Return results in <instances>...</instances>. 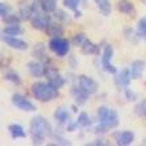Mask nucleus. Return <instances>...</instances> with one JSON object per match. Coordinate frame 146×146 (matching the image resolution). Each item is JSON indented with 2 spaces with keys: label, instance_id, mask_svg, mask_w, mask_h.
<instances>
[{
  "label": "nucleus",
  "instance_id": "obj_1",
  "mask_svg": "<svg viewBox=\"0 0 146 146\" xmlns=\"http://www.w3.org/2000/svg\"><path fill=\"white\" fill-rule=\"evenodd\" d=\"M119 125V115L115 109L108 107H99L98 109V125L95 126V133H104L108 129H113Z\"/></svg>",
  "mask_w": 146,
  "mask_h": 146
},
{
  "label": "nucleus",
  "instance_id": "obj_2",
  "mask_svg": "<svg viewBox=\"0 0 146 146\" xmlns=\"http://www.w3.org/2000/svg\"><path fill=\"white\" fill-rule=\"evenodd\" d=\"M31 137L34 145H41L45 138L51 136V126L48 120L42 116H36L31 121Z\"/></svg>",
  "mask_w": 146,
  "mask_h": 146
},
{
  "label": "nucleus",
  "instance_id": "obj_3",
  "mask_svg": "<svg viewBox=\"0 0 146 146\" xmlns=\"http://www.w3.org/2000/svg\"><path fill=\"white\" fill-rule=\"evenodd\" d=\"M55 86H53L50 82H37V83H34L32 86V94L33 96L37 100L42 103H46V102H50L53 99H55L58 95H59V92Z\"/></svg>",
  "mask_w": 146,
  "mask_h": 146
},
{
  "label": "nucleus",
  "instance_id": "obj_4",
  "mask_svg": "<svg viewBox=\"0 0 146 146\" xmlns=\"http://www.w3.org/2000/svg\"><path fill=\"white\" fill-rule=\"evenodd\" d=\"M31 23H32V27L34 29H38V31H46L49 28V25L51 24V17L48 12L45 11H36L33 13L31 19Z\"/></svg>",
  "mask_w": 146,
  "mask_h": 146
},
{
  "label": "nucleus",
  "instance_id": "obj_5",
  "mask_svg": "<svg viewBox=\"0 0 146 146\" xmlns=\"http://www.w3.org/2000/svg\"><path fill=\"white\" fill-rule=\"evenodd\" d=\"M49 48L55 55L65 57L70 50V42L62 37H51L50 42H49Z\"/></svg>",
  "mask_w": 146,
  "mask_h": 146
},
{
  "label": "nucleus",
  "instance_id": "obj_6",
  "mask_svg": "<svg viewBox=\"0 0 146 146\" xmlns=\"http://www.w3.org/2000/svg\"><path fill=\"white\" fill-rule=\"evenodd\" d=\"M11 102H12V104H13L17 109H20V111H24V112H34V111H36V106H34L31 100H28L24 95H21V94H15V95H12Z\"/></svg>",
  "mask_w": 146,
  "mask_h": 146
},
{
  "label": "nucleus",
  "instance_id": "obj_7",
  "mask_svg": "<svg viewBox=\"0 0 146 146\" xmlns=\"http://www.w3.org/2000/svg\"><path fill=\"white\" fill-rule=\"evenodd\" d=\"M112 57H113V48L112 45H106V48L103 50V55H102V66L108 74L115 75L117 72V68L112 65Z\"/></svg>",
  "mask_w": 146,
  "mask_h": 146
},
{
  "label": "nucleus",
  "instance_id": "obj_8",
  "mask_svg": "<svg viewBox=\"0 0 146 146\" xmlns=\"http://www.w3.org/2000/svg\"><path fill=\"white\" fill-rule=\"evenodd\" d=\"M45 76H46L48 80L50 82L53 86H55L57 88H61L62 86L65 84V79L59 75L58 70L54 67V66L46 65V68H45Z\"/></svg>",
  "mask_w": 146,
  "mask_h": 146
},
{
  "label": "nucleus",
  "instance_id": "obj_9",
  "mask_svg": "<svg viewBox=\"0 0 146 146\" xmlns=\"http://www.w3.org/2000/svg\"><path fill=\"white\" fill-rule=\"evenodd\" d=\"M78 84L86 92H88L90 95L98 92V83L92 78L87 76V75H80V76H78Z\"/></svg>",
  "mask_w": 146,
  "mask_h": 146
},
{
  "label": "nucleus",
  "instance_id": "obj_10",
  "mask_svg": "<svg viewBox=\"0 0 146 146\" xmlns=\"http://www.w3.org/2000/svg\"><path fill=\"white\" fill-rule=\"evenodd\" d=\"M132 79L133 78H132V74H130V68H124L115 78V83L119 88H128Z\"/></svg>",
  "mask_w": 146,
  "mask_h": 146
},
{
  "label": "nucleus",
  "instance_id": "obj_11",
  "mask_svg": "<svg viewBox=\"0 0 146 146\" xmlns=\"http://www.w3.org/2000/svg\"><path fill=\"white\" fill-rule=\"evenodd\" d=\"M113 137H115L116 145H119V146H128L130 143H133V141H134V134L130 130L117 132V133H115Z\"/></svg>",
  "mask_w": 146,
  "mask_h": 146
},
{
  "label": "nucleus",
  "instance_id": "obj_12",
  "mask_svg": "<svg viewBox=\"0 0 146 146\" xmlns=\"http://www.w3.org/2000/svg\"><path fill=\"white\" fill-rule=\"evenodd\" d=\"M3 41L12 49L16 50H27L28 49V44L25 41L20 40V38L15 37V36H3Z\"/></svg>",
  "mask_w": 146,
  "mask_h": 146
},
{
  "label": "nucleus",
  "instance_id": "obj_13",
  "mask_svg": "<svg viewBox=\"0 0 146 146\" xmlns=\"http://www.w3.org/2000/svg\"><path fill=\"white\" fill-rule=\"evenodd\" d=\"M45 68H46V65L41 63L40 61H32L28 63V70L33 76L36 78H41L45 75Z\"/></svg>",
  "mask_w": 146,
  "mask_h": 146
},
{
  "label": "nucleus",
  "instance_id": "obj_14",
  "mask_svg": "<svg viewBox=\"0 0 146 146\" xmlns=\"http://www.w3.org/2000/svg\"><path fill=\"white\" fill-rule=\"evenodd\" d=\"M71 94H72V96H74V99H75V103H76V104H79V106L84 104V103L87 102L88 95H90L88 92H86L79 84L72 87V88H71Z\"/></svg>",
  "mask_w": 146,
  "mask_h": 146
},
{
  "label": "nucleus",
  "instance_id": "obj_15",
  "mask_svg": "<svg viewBox=\"0 0 146 146\" xmlns=\"http://www.w3.org/2000/svg\"><path fill=\"white\" fill-rule=\"evenodd\" d=\"M130 74L133 79H139L145 71V62L143 61H134L130 65Z\"/></svg>",
  "mask_w": 146,
  "mask_h": 146
},
{
  "label": "nucleus",
  "instance_id": "obj_16",
  "mask_svg": "<svg viewBox=\"0 0 146 146\" xmlns=\"http://www.w3.org/2000/svg\"><path fill=\"white\" fill-rule=\"evenodd\" d=\"M54 119L58 124H65V122L70 121V112L66 107H59L55 109L54 112Z\"/></svg>",
  "mask_w": 146,
  "mask_h": 146
},
{
  "label": "nucleus",
  "instance_id": "obj_17",
  "mask_svg": "<svg viewBox=\"0 0 146 146\" xmlns=\"http://www.w3.org/2000/svg\"><path fill=\"white\" fill-rule=\"evenodd\" d=\"M8 132H9L11 137L13 139L25 138V137H27V133H25L24 128H23L20 124H11V125L8 126Z\"/></svg>",
  "mask_w": 146,
  "mask_h": 146
},
{
  "label": "nucleus",
  "instance_id": "obj_18",
  "mask_svg": "<svg viewBox=\"0 0 146 146\" xmlns=\"http://www.w3.org/2000/svg\"><path fill=\"white\" fill-rule=\"evenodd\" d=\"M117 9L124 15H128V16H132V15L136 13V9H134V5L130 3L129 0H120L119 4H117Z\"/></svg>",
  "mask_w": 146,
  "mask_h": 146
},
{
  "label": "nucleus",
  "instance_id": "obj_19",
  "mask_svg": "<svg viewBox=\"0 0 146 146\" xmlns=\"http://www.w3.org/2000/svg\"><path fill=\"white\" fill-rule=\"evenodd\" d=\"M80 49H82V53L83 54H100V48H99L98 45H95V44H92L90 40H87L84 42V44L80 46Z\"/></svg>",
  "mask_w": 146,
  "mask_h": 146
},
{
  "label": "nucleus",
  "instance_id": "obj_20",
  "mask_svg": "<svg viewBox=\"0 0 146 146\" xmlns=\"http://www.w3.org/2000/svg\"><path fill=\"white\" fill-rule=\"evenodd\" d=\"M23 33H24V29L19 24H8V27L3 29V36H15L16 37Z\"/></svg>",
  "mask_w": 146,
  "mask_h": 146
},
{
  "label": "nucleus",
  "instance_id": "obj_21",
  "mask_svg": "<svg viewBox=\"0 0 146 146\" xmlns=\"http://www.w3.org/2000/svg\"><path fill=\"white\" fill-rule=\"evenodd\" d=\"M96 5H98L99 11L102 12L103 16H109L111 15V11H112V5H111V1L109 0H95Z\"/></svg>",
  "mask_w": 146,
  "mask_h": 146
},
{
  "label": "nucleus",
  "instance_id": "obj_22",
  "mask_svg": "<svg viewBox=\"0 0 146 146\" xmlns=\"http://www.w3.org/2000/svg\"><path fill=\"white\" fill-rule=\"evenodd\" d=\"M46 32H48V34L51 36V37H61L62 33H63V29H62V27L59 24L51 23V24L49 25V28L46 29Z\"/></svg>",
  "mask_w": 146,
  "mask_h": 146
},
{
  "label": "nucleus",
  "instance_id": "obj_23",
  "mask_svg": "<svg viewBox=\"0 0 146 146\" xmlns=\"http://www.w3.org/2000/svg\"><path fill=\"white\" fill-rule=\"evenodd\" d=\"M41 1V8L45 12H54L55 8H57V0H40Z\"/></svg>",
  "mask_w": 146,
  "mask_h": 146
},
{
  "label": "nucleus",
  "instance_id": "obj_24",
  "mask_svg": "<svg viewBox=\"0 0 146 146\" xmlns=\"http://www.w3.org/2000/svg\"><path fill=\"white\" fill-rule=\"evenodd\" d=\"M137 34H138L139 38L146 41V17H142L141 20L138 21V25H137Z\"/></svg>",
  "mask_w": 146,
  "mask_h": 146
},
{
  "label": "nucleus",
  "instance_id": "obj_25",
  "mask_svg": "<svg viewBox=\"0 0 146 146\" xmlns=\"http://www.w3.org/2000/svg\"><path fill=\"white\" fill-rule=\"evenodd\" d=\"M76 124H78L80 128H88L91 125V120H90V116L86 112H82L79 115L78 120H76Z\"/></svg>",
  "mask_w": 146,
  "mask_h": 146
},
{
  "label": "nucleus",
  "instance_id": "obj_26",
  "mask_svg": "<svg viewBox=\"0 0 146 146\" xmlns=\"http://www.w3.org/2000/svg\"><path fill=\"white\" fill-rule=\"evenodd\" d=\"M134 112L139 117H146V99L141 100V102L134 107Z\"/></svg>",
  "mask_w": 146,
  "mask_h": 146
},
{
  "label": "nucleus",
  "instance_id": "obj_27",
  "mask_svg": "<svg viewBox=\"0 0 146 146\" xmlns=\"http://www.w3.org/2000/svg\"><path fill=\"white\" fill-rule=\"evenodd\" d=\"M5 80H8V82H11V83H13V84H21V79H20V76H19V74H16V72H13V71H9V72H7L5 74Z\"/></svg>",
  "mask_w": 146,
  "mask_h": 146
},
{
  "label": "nucleus",
  "instance_id": "obj_28",
  "mask_svg": "<svg viewBox=\"0 0 146 146\" xmlns=\"http://www.w3.org/2000/svg\"><path fill=\"white\" fill-rule=\"evenodd\" d=\"M80 3L82 0H63V5L71 11H76V8L79 7Z\"/></svg>",
  "mask_w": 146,
  "mask_h": 146
},
{
  "label": "nucleus",
  "instance_id": "obj_29",
  "mask_svg": "<svg viewBox=\"0 0 146 146\" xmlns=\"http://www.w3.org/2000/svg\"><path fill=\"white\" fill-rule=\"evenodd\" d=\"M4 21H5V24H19L21 21V17L19 16V15H8L5 19H3Z\"/></svg>",
  "mask_w": 146,
  "mask_h": 146
},
{
  "label": "nucleus",
  "instance_id": "obj_30",
  "mask_svg": "<svg viewBox=\"0 0 146 146\" xmlns=\"http://www.w3.org/2000/svg\"><path fill=\"white\" fill-rule=\"evenodd\" d=\"M88 40V38L86 37L84 34L83 33H79V34H76V36H75V38H74V44L76 45V46H82V45L84 44L86 41Z\"/></svg>",
  "mask_w": 146,
  "mask_h": 146
},
{
  "label": "nucleus",
  "instance_id": "obj_31",
  "mask_svg": "<svg viewBox=\"0 0 146 146\" xmlns=\"http://www.w3.org/2000/svg\"><path fill=\"white\" fill-rule=\"evenodd\" d=\"M9 15V7H8L5 3H0V16H1V19H5V17Z\"/></svg>",
  "mask_w": 146,
  "mask_h": 146
},
{
  "label": "nucleus",
  "instance_id": "obj_32",
  "mask_svg": "<svg viewBox=\"0 0 146 146\" xmlns=\"http://www.w3.org/2000/svg\"><path fill=\"white\" fill-rule=\"evenodd\" d=\"M125 96L129 102H134V100L137 99V94L134 91H132V90H129V88H125Z\"/></svg>",
  "mask_w": 146,
  "mask_h": 146
},
{
  "label": "nucleus",
  "instance_id": "obj_33",
  "mask_svg": "<svg viewBox=\"0 0 146 146\" xmlns=\"http://www.w3.org/2000/svg\"><path fill=\"white\" fill-rule=\"evenodd\" d=\"M54 17L57 19V20H59V21H67L68 20L67 15H66L63 11H57V12L54 13Z\"/></svg>",
  "mask_w": 146,
  "mask_h": 146
},
{
  "label": "nucleus",
  "instance_id": "obj_34",
  "mask_svg": "<svg viewBox=\"0 0 146 146\" xmlns=\"http://www.w3.org/2000/svg\"><path fill=\"white\" fill-rule=\"evenodd\" d=\"M90 145H104V142L103 141H98V142H91Z\"/></svg>",
  "mask_w": 146,
  "mask_h": 146
},
{
  "label": "nucleus",
  "instance_id": "obj_35",
  "mask_svg": "<svg viewBox=\"0 0 146 146\" xmlns=\"http://www.w3.org/2000/svg\"><path fill=\"white\" fill-rule=\"evenodd\" d=\"M75 17H76V19H78V17H80V12H78V11H75V15H74Z\"/></svg>",
  "mask_w": 146,
  "mask_h": 146
},
{
  "label": "nucleus",
  "instance_id": "obj_36",
  "mask_svg": "<svg viewBox=\"0 0 146 146\" xmlns=\"http://www.w3.org/2000/svg\"><path fill=\"white\" fill-rule=\"evenodd\" d=\"M82 1H83V3H84V5H86V0H82Z\"/></svg>",
  "mask_w": 146,
  "mask_h": 146
}]
</instances>
